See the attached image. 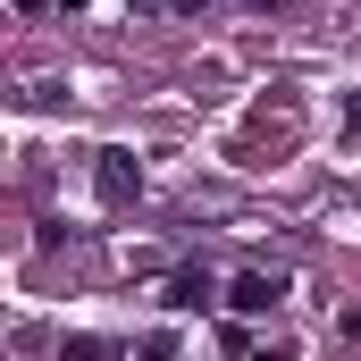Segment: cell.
Segmentation results:
<instances>
[{"label":"cell","instance_id":"6da1fadb","mask_svg":"<svg viewBox=\"0 0 361 361\" xmlns=\"http://www.w3.org/2000/svg\"><path fill=\"white\" fill-rule=\"evenodd\" d=\"M92 185H101V202H109V210H126V202L143 193V160H135L126 143H109V152H101V169H92Z\"/></svg>","mask_w":361,"mask_h":361},{"label":"cell","instance_id":"7a4b0ae2","mask_svg":"<svg viewBox=\"0 0 361 361\" xmlns=\"http://www.w3.org/2000/svg\"><path fill=\"white\" fill-rule=\"evenodd\" d=\"M227 302H235L244 319H252V311H277V302H286V277H261V269H244L235 286H227Z\"/></svg>","mask_w":361,"mask_h":361},{"label":"cell","instance_id":"3957f363","mask_svg":"<svg viewBox=\"0 0 361 361\" xmlns=\"http://www.w3.org/2000/svg\"><path fill=\"white\" fill-rule=\"evenodd\" d=\"M160 302H169V311H210V302H219V286H210L202 269H177V277H169V294H160Z\"/></svg>","mask_w":361,"mask_h":361},{"label":"cell","instance_id":"277c9868","mask_svg":"<svg viewBox=\"0 0 361 361\" xmlns=\"http://www.w3.org/2000/svg\"><path fill=\"white\" fill-rule=\"evenodd\" d=\"M59 361H118V345H101V336H68Z\"/></svg>","mask_w":361,"mask_h":361},{"label":"cell","instance_id":"5b68a950","mask_svg":"<svg viewBox=\"0 0 361 361\" xmlns=\"http://www.w3.org/2000/svg\"><path fill=\"white\" fill-rule=\"evenodd\" d=\"M345 135L361 143V92H345Z\"/></svg>","mask_w":361,"mask_h":361},{"label":"cell","instance_id":"8992f818","mask_svg":"<svg viewBox=\"0 0 361 361\" xmlns=\"http://www.w3.org/2000/svg\"><path fill=\"white\" fill-rule=\"evenodd\" d=\"M17 8H25V17H34V8H51V0H17Z\"/></svg>","mask_w":361,"mask_h":361},{"label":"cell","instance_id":"52a82bcc","mask_svg":"<svg viewBox=\"0 0 361 361\" xmlns=\"http://www.w3.org/2000/svg\"><path fill=\"white\" fill-rule=\"evenodd\" d=\"M59 8H85V0H59Z\"/></svg>","mask_w":361,"mask_h":361}]
</instances>
